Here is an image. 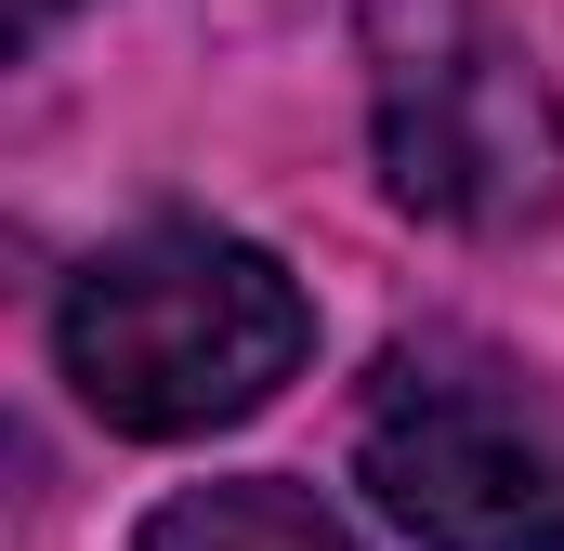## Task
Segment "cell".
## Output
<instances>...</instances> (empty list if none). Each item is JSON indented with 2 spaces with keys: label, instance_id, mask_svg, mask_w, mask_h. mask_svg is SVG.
<instances>
[{
  "label": "cell",
  "instance_id": "1",
  "mask_svg": "<svg viewBox=\"0 0 564 551\" xmlns=\"http://www.w3.org/2000/svg\"><path fill=\"white\" fill-rule=\"evenodd\" d=\"M302 355H315V302L237 224H132L53 302L66 395L106 433H144V446H184V433L276 408L302 381Z\"/></svg>",
  "mask_w": 564,
  "mask_h": 551
},
{
  "label": "cell",
  "instance_id": "2",
  "mask_svg": "<svg viewBox=\"0 0 564 551\" xmlns=\"http://www.w3.org/2000/svg\"><path fill=\"white\" fill-rule=\"evenodd\" d=\"M355 53L394 210L446 237H525L564 210V93L486 0H355Z\"/></svg>",
  "mask_w": 564,
  "mask_h": 551
},
{
  "label": "cell",
  "instance_id": "3",
  "mask_svg": "<svg viewBox=\"0 0 564 551\" xmlns=\"http://www.w3.org/2000/svg\"><path fill=\"white\" fill-rule=\"evenodd\" d=\"M355 486L421 551H564V408L512 355L421 328L355 395Z\"/></svg>",
  "mask_w": 564,
  "mask_h": 551
},
{
  "label": "cell",
  "instance_id": "4",
  "mask_svg": "<svg viewBox=\"0 0 564 551\" xmlns=\"http://www.w3.org/2000/svg\"><path fill=\"white\" fill-rule=\"evenodd\" d=\"M132 551H368V539L289 473H210V486H171Z\"/></svg>",
  "mask_w": 564,
  "mask_h": 551
},
{
  "label": "cell",
  "instance_id": "5",
  "mask_svg": "<svg viewBox=\"0 0 564 551\" xmlns=\"http://www.w3.org/2000/svg\"><path fill=\"white\" fill-rule=\"evenodd\" d=\"M53 26H66V0H13V53H40Z\"/></svg>",
  "mask_w": 564,
  "mask_h": 551
}]
</instances>
